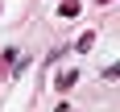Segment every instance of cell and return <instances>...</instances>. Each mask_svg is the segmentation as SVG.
Wrapping results in <instances>:
<instances>
[{
    "label": "cell",
    "instance_id": "1",
    "mask_svg": "<svg viewBox=\"0 0 120 112\" xmlns=\"http://www.w3.org/2000/svg\"><path fill=\"white\" fill-rule=\"evenodd\" d=\"M75 79H79V71H58V79H54V87H58V91H66V87H75Z\"/></svg>",
    "mask_w": 120,
    "mask_h": 112
},
{
    "label": "cell",
    "instance_id": "2",
    "mask_svg": "<svg viewBox=\"0 0 120 112\" xmlns=\"http://www.w3.org/2000/svg\"><path fill=\"white\" fill-rule=\"evenodd\" d=\"M91 46H95V33H83V37H79V42H75V50H79V54H87V50H91Z\"/></svg>",
    "mask_w": 120,
    "mask_h": 112
},
{
    "label": "cell",
    "instance_id": "3",
    "mask_svg": "<svg viewBox=\"0 0 120 112\" xmlns=\"http://www.w3.org/2000/svg\"><path fill=\"white\" fill-rule=\"evenodd\" d=\"M75 12H79V0H62L58 4V17H75Z\"/></svg>",
    "mask_w": 120,
    "mask_h": 112
},
{
    "label": "cell",
    "instance_id": "4",
    "mask_svg": "<svg viewBox=\"0 0 120 112\" xmlns=\"http://www.w3.org/2000/svg\"><path fill=\"white\" fill-rule=\"evenodd\" d=\"M99 4H112V0H99Z\"/></svg>",
    "mask_w": 120,
    "mask_h": 112
},
{
    "label": "cell",
    "instance_id": "5",
    "mask_svg": "<svg viewBox=\"0 0 120 112\" xmlns=\"http://www.w3.org/2000/svg\"><path fill=\"white\" fill-rule=\"evenodd\" d=\"M66 112H71V108H66Z\"/></svg>",
    "mask_w": 120,
    "mask_h": 112
}]
</instances>
